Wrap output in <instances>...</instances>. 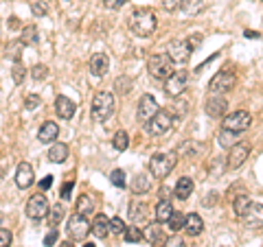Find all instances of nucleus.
<instances>
[{"label":"nucleus","mask_w":263,"mask_h":247,"mask_svg":"<svg viewBox=\"0 0 263 247\" xmlns=\"http://www.w3.org/2000/svg\"><path fill=\"white\" fill-rule=\"evenodd\" d=\"M156 13L152 9H134L129 15V29L136 33L138 37H149L156 31Z\"/></svg>","instance_id":"f257e3e1"},{"label":"nucleus","mask_w":263,"mask_h":247,"mask_svg":"<svg viewBox=\"0 0 263 247\" xmlns=\"http://www.w3.org/2000/svg\"><path fill=\"white\" fill-rule=\"evenodd\" d=\"M147 70L154 79H167L174 75V61L169 59L167 53H154L147 61Z\"/></svg>","instance_id":"f03ea898"},{"label":"nucleus","mask_w":263,"mask_h":247,"mask_svg":"<svg viewBox=\"0 0 263 247\" xmlns=\"http://www.w3.org/2000/svg\"><path fill=\"white\" fill-rule=\"evenodd\" d=\"M176 164H178L176 153H156L154 158L149 160V173L154 177L164 179L171 171L176 169Z\"/></svg>","instance_id":"7ed1b4c3"},{"label":"nucleus","mask_w":263,"mask_h":247,"mask_svg":"<svg viewBox=\"0 0 263 247\" xmlns=\"http://www.w3.org/2000/svg\"><path fill=\"white\" fill-rule=\"evenodd\" d=\"M174 122H176L174 114L167 112V110H158L154 118H149L145 122V131L149 136H162V134H167V131L174 127Z\"/></svg>","instance_id":"20e7f679"},{"label":"nucleus","mask_w":263,"mask_h":247,"mask_svg":"<svg viewBox=\"0 0 263 247\" xmlns=\"http://www.w3.org/2000/svg\"><path fill=\"white\" fill-rule=\"evenodd\" d=\"M114 114V96L110 92H99L92 98V118L95 122H105Z\"/></svg>","instance_id":"39448f33"},{"label":"nucleus","mask_w":263,"mask_h":247,"mask_svg":"<svg viewBox=\"0 0 263 247\" xmlns=\"http://www.w3.org/2000/svg\"><path fill=\"white\" fill-rule=\"evenodd\" d=\"M224 129H228V131H235V134H241V131H246V129H250V125H252V116L248 112H243V110H237V112H233V114H228V116H224Z\"/></svg>","instance_id":"423d86ee"},{"label":"nucleus","mask_w":263,"mask_h":247,"mask_svg":"<svg viewBox=\"0 0 263 247\" xmlns=\"http://www.w3.org/2000/svg\"><path fill=\"white\" fill-rule=\"evenodd\" d=\"M48 210H51V203H48L46 195H42V193H35L27 201V217H31L33 221L44 219L48 215Z\"/></svg>","instance_id":"0eeeda50"},{"label":"nucleus","mask_w":263,"mask_h":247,"mask_svg":"<svg viewBox=\"0 0 263 247\" xmlns=\"http://www.w3.org/2000/svg\"><path fill=\"white\" fill-rule=\"evenodd\" d=\"M235 81H237V77H235L233 70H219L217 75L211 79L209 88H211V92H215V94H224L228 90L235 88Z\"/></svg>","instance_id":"6e6552de"},{"label":"nucleus","mask_w":263,"mask_h":247,"mask_svg":"<svg viewBox=\"0 0 263 247\" xmlns=\"http://www.w3.org/2000/svg\"><path fill=\"white\" fill-rule=\"evenodd\" d=\"M186 81H189L186 70H174V75L164 79V92H167L169 96H174V98L180 96L186 88Z\"/></svg>","instance_id":"1a4fd4ad"},{"label":"nucleus","mask_w":263,"mask_h":247,"mask_svg":"<svg viewBox=\"0 0 263 247\" xmlns=\"http://www.w3.org/2000/svg\"><path fill=\"white\" fill-rule=\"evenodd\" d=\"M167 55L174 64H186L189 57H191V44L184 42V39H174L167 46Z\"/></svg>","instance_id":"9d476101"},{"label":"nucleus","mask_w":263,"mask_h":247,"mask_svg":"<svg viewBox=\"0 0 263 247\" xmlns=\"http://www.w3.org/2000/svg\"><path fill=\"white\" fill-rule=\"evenodd\" d=\"M68 234L70 238H75V241H81V238H86L90 234V223H88V219L84 215H72L68 219Z\"/></svg>","instance_id":"9b49d317"},{"label":"nucleus","mask_w":263,"mask_h":247,"mask_svg":"<svg viewBox=\"0 0 263 247\" xmlns=\"http://www.w3.org/2000/svg\"><path fill=\"white\" fill-rule=\"evenodd\" d=\"M250 155V147L248 145H243V142H237L233 149H230L228 153V158H226V164H228V169L230 171H235V169H239L241 164L246 162V158Z\"/></svg>","instance_id":"f8f14e48"},{"label":"nucleus","mask_w":263,"mask_h":247,"mask_svg":"<svg viewBox=\"0 0 263 247\" xmlns=\"http://www.w3.org/2000/svg\"><path fill=\"white\" fill-rule=\"evenodd\" d=\"M156 112H158V103H156V98L152 94L141 96V101H138V120L147 122L149 118L156 116Z\"/></svg>","instance_id":"ddd939ff"},{"label":"nucleus","mask_w":263,"mask_h":247,"mask_svg":"<svg viewBox=\"0 0 263 247\" xmlns=\"http://www.w3.org/2000/svg\"><path fill=\"white\" fill-rule=\"evenodd\" d=\"M241 221H243V225H248V228H263V205L259 203H250L248 205V210L241 215Z\"/></svg>","instance_id":"4468645a"},{"label":"nucleus","mask_w":263,"mask_h":247,"mask_svg":"<svg viewBox=\"0 0 263 247\" xmlns=\"http://www.w3.org/2000/svg\"><path fill=\"white\" fill-rule=\"evenodd\" d=\"M33 182H35L33 167L29 162H20L18 169H15V184H18V188H29V186H33Z\"/></svg>","instance_id":"2eb2a0df"},{"label":"nucleus","mask_w":263,"mask_h":247,"mask_svg":"<svg viewBox=\"0 0 263 247\" xmlns=\"http://www.w3.org/2000/svg\"><path fill=\"white\" fill-rule=\"evenodd\" d=\"M204 110H206V114H209L211 118H221L226 114V110H228V103H226L224 96L217 94V96H211L209 98L206 105H204Z\"/></svg>","instance_id":"dca6fc26"},{"label":"nucleus","mask_w":263,"mask_h":247,"mask_svg":"<svg viewBox=\"0 0 263 247\" xmlns=\"http://www.w3.org/2000/svg\"><path fill=\"white\" fill-rule=\"evenodd\" d=\"M143 234L147 241H149V245H154V247H164V243H167V232H164V228H160L158 223H149Z\"/></svg>","instance_id":"f3484780"},{"label":"nucleus","mask_w":263,"mask_h":247,"mask_svg":"<svg viewBox=\"0 0 263 247\" xmlns=\"http://www.w3.org/2000/svg\"><path fill=\"white\" fill-rule=\"evenodd\" d=\"M55 112H57V116H60V118L70 120L72 116H75V112H77V105H75V101H70L68 96H57Z\"/></svg>","instance_id":"a211bd4d"},{"label":"nucleus","mask_w":263,"mask_h":247,"mask_svg":"<svg viewBox=\"0 0 263 247\" xmlns=\"http://www.w3.org/2000/svg\"><path fill=\"white\" fill-rule=\"evenodd\" d=\"M108 70H110V59H108V55H105V53H95L92 59H90V72H92V77L101 79Z\"/></svg>","instance_id":"6ab92c4d"},{"label":"nucleus","mask_w":263,"mask_h":247,"mask_svg":"<svg viewBox=\"0 0 263 247\" xmlns=\"http://www.w3.org/2000/svg\"><path fill=\"white\" fill-rule=\"evenodd\" d=\"M57 136H60V127H57V122H53V120H46L37 131V140L40 142H44V145L57 140Z\"/></svg>","instance_id":"aec40b11"},{"label":"nucleus","mask_w":263,"mask_h":247,"mask_svg":"<svg viewBox=\"0 0 263 247\" xmlns=\"http://www.w3.org/2000/svg\"><path fill=\"white\" fill-rule=\"evenodd\" d=\"M202 230H204V221H202L200 215H195V212L186 215V219H184V232H186L189 236L202 234Z\"/></svg>","instance_id":"412c9836"},{"label":"nucleus","mask_w":263,"mask_h":247,"mask_svg":"<svg viewBox=\"0 0 263 247\" xmlns=\"http://www.w3.org/2000/svg\"><path fill=\"white\" fill-rule=\"evenodd\" d=\"M90 232H95L97 238H105L110 234V219L105 215H97L92 225H90Z\"/></svg>","instance_id":"4be33fe9"},{"label":"nucleus","mask_w":263,"mask_h":247,"mask_svg":"<svg viewBox=\"0 0 263 247\" xmlns=\"http://www.w3.org/2000/svg\"><path fill=\"white\" fill-rule=\"evenodd\" d=\"M171 215H174V205L169 203V199H160L158 205H156V221L158 223H167Z\"/></svg>","instance_id":"5701e85b"},{"label":"nucleus","mask_w":263,"mask_h":247,"mask_svg":"<svg viewBox=\"0 0 263 247\" xmlns=\"http://www.w3.org/2000/svg\"><path fill=\"white\" fill-rule=\"evenodd\" d=\"M193 193V179L191 177H180L178 179V184H176V197L178 199H189Z\"/></svg>","instance_id":"b1692460"},{"label":"nucleus","mask_w":263,"mask_h":247,"mask_svg":"<svg viewBox=\"0 0 263 247\" xmlns=\"http://www.w3.org/2000/svg\"><path fill=\"white\" fill-rule=\"evenodd\" d=\"M75 210H77V215H92L95 212V199L90 195H79V199L75 203Z\"/></svg>","instance_id":"393cba45"},{"label":"nucleus","mask_w":263,"mask_h":247,"mask_svg":"<svg viewBox=\"0 0 263 247\" xmlns=\"http://www.w3.org/2000/svg\"><path fill=\"white\" fill-rule=\"evenodd\" d=\"M202 7H204L202 0H182L178 9L182 11V13L186 15V18H193V15H197V13L202 11Z\"/></svg>","instance_id":"a878e982"},{"label":"nucleus","mask_w":263,"mask_h":247,"mask_svg":"<svg viewBox=\"0 0 263 247\" xmlns=\"http://www.w3.org/2000/svg\"><path fill=\"white\" fill-rule=\"evenodd\" d=\"M66 158H68V147H66L64 142H57L51 147V151H48V160H51L53 164H62Z\"/></svg>","instance_id":"bb28decb"},{"label":"nucleus","mask_w":263,"mask_h":247,"mask_svg":"<svg viewBox=\"0 0 263 247\" xmlns=\"http://www.w3.org/2000/svg\"><path fill=\"white\" fill-rule=\"evenodd\" d=\"M237 136H239V134H235V131L221 129V131H219V136H217V145H219V147H224V149H233V147L237 145Z\"/></svg>","instance_id":"cd10ccee"},{"label":"nucleus","mask_w":263,"mask_h":247,"mask_svg":"<svg viewBox=\"0 0 263 247\" xmlns=\"http://www.w3.org/2000/svg\"><path fill=\"white\" fill-rule=\"evenodd\" d=\"M48 223H51L53 228L55 225H60L62 221H64V217H66V208L62 203H57V205H51V210H48Z\"/></svg>","instance_id":"c85d7f7f"},{"label":"nucleus","mask_w":263,"mask_h":247,"mask_svg":"<svg viewBox=\"0 0 263 247\" xmlns=\"http://www.w3.org/2000/svg\"><path fill=\"white\" fill-rule=\"evenodd\" d=\"M149 188H152V179L149 175H136L134 177V182H132V191L134 193H149Z\"/></svg>","instance_id":"c756f323"},{"label":"nucleus","mask_w":263,"mask_h":247,"mask_svg":"<svg viewBox=\"0 0 263 247\" xmlns=\"http://www.w3.org/2000/svg\"><path fill=\"white\" fill-rule=\"evenodd\" d=\"M252 201L248 199V195H239V197H235V201H233V208H235V217H239L241 219V215L246 210H248V205H250Z\"/></svg>","instance_id":"7c9ffc66"},{"label":"nucleus","mask_w":263,"mask_h":247,"mask_svg":"<svg viewBox=\"0 0 263 247\" xmlns=\"http://www.w3.org/2000/svg\"><path fill=\"white\" fill-rule=\"evenodd\" d=\"M20 44L22 46H33L37 44V29L35 27H27L22 31V37H20Z\"/></svg>","instance_id":"2f4dec72"},{"label":"nucleus","mask_w":263,"mask_h":247,"mask_svg":"<svg viewBox=\"0 0 263 247\" xmlns=\"http://www.w3.org/2000/svg\"><path fill=\"white\" fill-rule=\"evenodd\" d=\"M112 145H114V149H117V151H125L127 145H129L127 131H117V134H114V138H112Z\"/></svg>","instance_id":"473e14b6"},{"label":"nucleus","mask_w":263,"mask_h":247,"mask_svg":"<svg viewBox=\"0 0 263 247\" xmlns=\"http://www.w3.org/2000/svg\"><path fill=\"white\" fill-rule=\"evenodd\" d=\"M167 225H169L171 232H180V230H184V215L174 210V215H171V219L167 221Z\"/></svg>","instance_id":"72a5a7b5"},{"label":"nucleus","mask_w":263,"mask_h":247,"mask_svg":"<svg viewBox=\"0 0 263 247\" xmlns=\"http://www.w3.org/2000/svg\"><path fill=\"white\" fill-rule=\"evenodd\" d=\"M123 234H125V241H127V243H141L143 238H145V234H143L138 228H134V225L125 228V232H123Z\"/></svg>","instance_id":"f704fd0d"},{"label":"nucleus","mask_w":263,"mask_h":247,"mask_svg":"<svg viewBox=\"0 0 263 247\" xmlns=\"http://www.w3.org/2000/svg\"><path fill=\"white\" fill-rule=\"evenodd\" d=\"M129 90H132V79L119 77L117 81H114V92H117V94H127Z\"/></svg>","instance_id":"c9c22d12"},{"label":"nucleus","mask_w":263,"mask_h":247,"mask_svg":"<svg viewBox=\"0 0 263 247\" xmlns=\"http://www.w3.org/2000/svg\"><path fill=\"white\" fill-rule=\"evenodd\" d=\"M145 210H147V205H143V203H138V205H134V210H129V217L136 221V223H143V221L147 219V215H145Z\"/></svg>","instance_id":"e433bc0d"},{"label":"nucleus","mask_w":263,"mask_h":247,"mask_svg":"<svg viewBox=\"0 0 263 247\" xmlns=\"http://www.w3.org/2000/svg\"><path fill=\"white\" fill-rule=\"evenodd\" d=\"M224 169H228L226 160H224V158H215V160H213V164H211V175L217 177V175H221V173H224Z\"/></svg>","instance_id":"4c0bfd02"},{"label":"nucleus","mask_w":263,"mask_h":247,"mask_svg":"<svg viewBox=\"0 0 263 247\" xmlns=\"http://www.w3.org/2000/svg\"><path fill=\"white\" fill-rule=\"evenodd\" d=\"M110 182L117 186V188H125V173H123L121 169H117V171H112V175H110Z\"/></svg>","instance_id":"58836bf2"},{"label":"nucleus","mask_w":263,"mask_h":247,"mask_svg":"<svg viewBox=\"0 0 263 247\" xmlns=\"http://www.w3.org/2000/svg\"><path fill=\"white\" fill-rule=\"evenodd\" d=\"M46 75H48V68H46V66H33V68H31V77L35 79V81L46 79Z\"/></svg>","instance_id":"ea45409f"},{"label":"nucleus","mask_w":263,"mask_h":247,"mask_svg":"<svg viewBox=\"0 0 263 247\" xmlns=\"http://www.w3.org/2000/svg\"><path fill=\"white\" fill-rule=\"evenodd\" d=\"M11 75H13V81H15V84H22V79H24V75H27V70L22 68V64H20V61H15V64H13Z\"/></svg>","instance_id":"a19ab883"},{"label":"nucleus","mask_w":263,"mask_h":247,"mask_svg":"<svg viewBox=\"0 0 263 247\" xmlns=\"http://www.w3.org/2000/svg\"><path fill=\"white\" fill-rule=\"evenodd\" d=\"M110 232H112V234H123V232H125V223H123L119 217L110 219Z\"/></svg>","instance_id":"79ce46f5"},{"label":"nucleus","mask_w":263,"mask_h":247,"mask_svg":"<svg viewBox=\"0 0 263 247\" xmlns=\"http://www.w3.org/2000/svg\"><path fill=\"white\" fill-rule=\"evenodd\" d=\"M11 232L9 230H5V228H0V247H9L11 245Z\"/></svg>","instance_id":"37998d69"},{"label":"nucleus","mask_w":263,"mask_h":247,"mask_svg":"<svg viewBox=\"0 0 263 247\" xmlns=\"http://www.w3.org/2000/svg\"><path fill=\"white\" fill-rule=\"evenodd\" d=\"M40 103H42V101H40L37 94H29L27 98H24V105H27V110H35Z\"/></svg>","instance_id":"c03bdc74"},{"label":"nucleus","mask_w":263,"mask_h":247,"mask_svg":"<svg viewBox=\"0 0 263 247\" xmlns=\"http://www.w3.org/2000/svg\"><path fill=\"white\" fill-rule=\"evenodd\" d=\"M164 247H186V243H184V238H180V236H171V238H167Z\"/></svg>","instance_id":"a18cd8bd"},{"label":"nucleus","mask_w":263,"mask_h":247,"mask_svg":"<svg viewBox=\"0 0 263 247\" xmlns=\"http://www.w3.org/2000/svg\"><path fill=\"white\" fill-rule=\"evenodd\" d=\"M48 9H46V3L44 0H37V3H33V13L35 15H44Z\"/></svg>","instance_id":"49530a36"},{"label":"nucleus","mask_w":263,"mask_h":247,"mask_svg":"<svg viewBox=\"0 0 263 247\" xmlns=\"http://www.w3.org/2000/svg\"><path fill=\"white\" fill-rule=\"evenodd\" d=\"M57 236H60V234H57V230L53 228V230H51V232H48V234H46V238H44V245H46V247H51V245H55V243H57Z\"/></svg>","instance_id":"de8ad7c7"},{"label":"nucleus","mask_w":263,"mask_h":247,"mask_svg":"<svg viewBox=\"0 0 263 247\" xmlns=\"http://www.w3.org/2000/svg\"><path fill=\"white\" fill-rule=\"evenodd\" d=\"M125 3H127V0H103V5L108 7V9H121Z\"/></svg>","instance_id":"09e8293b"},{"label":"nucleus","mask_w":263,"mask_h":247,"mask_svg":"<svg viewBox=\"0 0 263 247\" xmlns=\"http://www.w3.org/2000/svg\"><path fill=\"white\" fill-rule=\"evenodd\" d=\"M180 3H182V0H162V7L167 11H176L178 7H180Z\"/></svg>","instance_id":"8fccbe9b"},{"label":"nucleus","mask_w":263,"mask_h":247,"mask_svg":"<svg viewBox=\"0 0 263 247\" xmlns=\"http://www.w3.org/2000/svg\"><path fill=\"white\" fill-rule=\"evenodd\" d=\"M70 191H72V182H66V184L62 186V191H60V197H62V199H68Z\"/></svg>","instance_id":"3c124183"},{"label":"nucleus","mask_w":263,"mask_h":247,"mask_svg":"<svg viewBox=\"0 0 263 247\" xmlns=\"http://www.w3.org/2000/svg\"><path fill=\"white\" fill-rule=\"evenodd\" d=\"M51 184H53V177L51 175H46L44 179H42V182H40V191H48V188H51Z\"/></svg>","instance_id":"603ef678"},{"label":"nucleus","mask_w":263,"mask_h":247,"mask_svg":"<svg viewBox=\"0 0 263 247\" xmlns=\"http://www.w3.org/2000/svg\"><path fill=\"white\" fill-rule=\"evenodd\" d=\"M160 193H162V199H169V188H160Z\"/></svg>","instance_id":"864d4df0"},{"label":"nucleus","mask_w":263,"mask_h":247,"mask_svg":"<svg viewBox=\"0 0 263 247\" xmlns=\"http://www.w3.org/2000/svg\"><path fill=\"white\" fill-rule=\"evenodd\" d=\"M60 247H75V245H72L70 241H62V243H60Z\"/></svg>","instance_id":"5fc2aeb1"},{"label":"nucleus","mask_w":263,"mask_h":247,"mask_svg":"<svg viewBox=\"0 0 263 247\" xmlns=\"http://www.w3.org/2000/svg\"><path fill=\"white\" fill-rule=\"evenodd\" d=\"M84 247H97V245H95V243H86Z\"/></svg>","instance_id":"6e6d98bb"}]
</instances>
